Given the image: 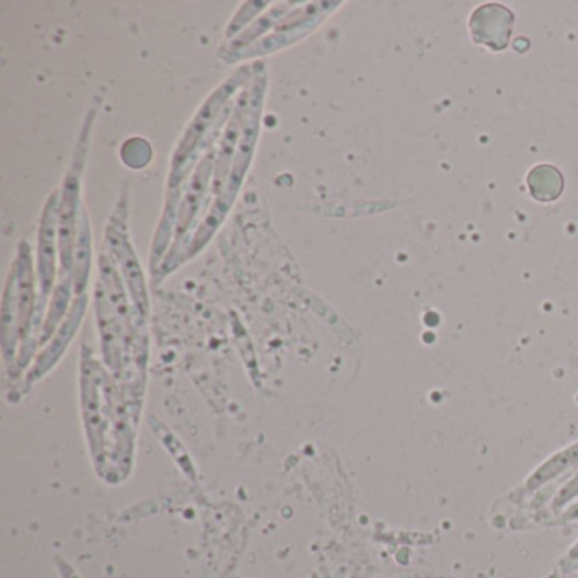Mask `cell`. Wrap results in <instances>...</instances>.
Segmentation results:
<instances>
[{
    "label": "cell",
    "mask_w": 578,
    "mask_h": 578,
    "mask_svg": "<svg viewBox=\"0 0 578 578\" xmlns=\"http://www.w3.org/2000/svg\"><path fill=\"white\" fill-rule=\"evenodd\" d=\"M58 207H60V190L49 194L45 207H43L42 219H39L38 231V270L39 302L38 308H45L48 297L55 290V277H57V258L60 256L58 248Z\"/></svg>",
    "instance_id": "6"
},
{
    "label": "cell",
    "mask_w": 578,
    "mask_h": 578,
    "mask_svg": "<svg viewBox=\"0 0 578 578\" xmlns=\"http://www.w3.org/2000/svg\"><path fill=\"white\" fill-rule=\"evenodd\" d=\"M86 302H89L86 293L76 297V301L72 302V308H70V312H68L63 323L58 327L55 336L46 343V348L43 349L39 357L36 358V363L33 365L31 372L27 373V380H30V382L42 379L46 372L51 370L53 365L58 363L61 355L65 354V349H67L68 345H70L72 339L76 338L77 330H79V326L83 321V315H85Z\"/></svg>",
    "instance_id": "8"
},
{
    "label": "cell",
    "mask_w": 578,
    "mask_h": 578,
    "mask_svg": "<svg viewBox=\"0 0 578 578\" xmlns=\"http://www.w3.org/2000/svg\"><path fill=\"white\" fill-rule=\"evenodd\" d=\"M233 204L234 199H231L230 196H226V194L216 197L212 206L207 209L206 218L203 219V222H200V224L197 226L196 231H194V236L185 243L184 248L181 250V253H178L172 262L160 267V274H170V271L175 270L178 265L190 259L192 256L199 255V253L206 248L207 244H209V241L215 238V234L218 233L219 228H221L222 222H224L226 216L230 212Z\"/></svg>",
    "instance_id": "9"
},
{
    "label": "cell",
    "mask_w": 578,
    "mask_h": 578,
    "mask_svg": "<svg viewBox=\"0 0 578 578\" xmlns=\"http://www.w3.org/2000/svg\"><path fill=\"white\" fill-rule=\"evenodd\" d=\"M250 105L246 119H244L243 135L238 143L236 153H234L233 166H231L230 178L226 184V196L236 200L240 194L241 185L252 165L253 154H255L256 143L259 138V123H262L263 101H265V89H267V77L265 72L256 73L250 82Z\"/></svg>",
    "instance_id": "4"
},
{
    "label": "cell",
    "mask_w": 578,
    "mask_h": 578,
    "mask_svg": "<svg viewBox=\"0 0 578 578\" xmlns=\"http://www.w3.org/2000/svg\"><path fill=\"white\" fill-rule=\"evenodd\" d=\"M72 278L58 280L57 287L53 290V297L51 301H49L45 321H43L42 333H39L38 338L39 345H46V343L55 336V333H57L61 323H63L65 315H67L68 311V304H70V299H72Z\"/></svg>",
    "instance_id": "11"
},
{
    "label": "cell",
    "mask_w": 578,
    "mask_h": 578,
    "mask_svg": "<svg viewBox=\"0 0 578 578\" xmlns=\"http://www.w3.org/2000/svg\"><path fill=\"white\" fill-rule=\"evenodd\" d=\"M567 519H578V504L567 512Z\"/></svg>",
    "instance_id": "14"
},
{
    "label": "cell",
    "mask_w": 578,
    "mask_h": 578,
    "mask_svg": "<svg viewBox=\"0 0 578 578\" xmlns=\"http://www.w3.org/2000/svg\"><path fill=\"white\" fill-rule=\"evenodd\" d=\"M216 154H218V143L212 144L197 163L196 170L192 172L188 187L184 188L182 194L181 207H178L177 224H175V234H173L172 248H170L169 256L177 255L178 250L184 246L187 241L188 231L192 224L199 218L200 209L204 206V199L207 197V192L212 187V178H215ZM165 258V259H166Z\"/></svg>",
    "instance_id": "5"
},
{
    "label": "cell",
    "mask_w": 578,
    "mask_h": 578,
    "mask_svg": "<svg viewBox=\"0 0 578 578\" xmlns=\"http://www.w3.org/2000/svg\"><path fill=\"white\" fill-rule=\"evenodd\" d=\"M575 496H578V475L574 478V481L568 482V484L565 485L562 490H559L558 496H556L555 502H553V506H565V504L570 502V500L574 499Z\"/></svg>",
    "instance_id": "13"
},
{
    "label": "cell",
    "mask_w": 578,
    "mask_h": 578,
    "mask_svg": "<svg viewBox=\"0 0 578 578\" xmlns=\"http://www.w3.org/2000/svg\"><path fill=\"white\" fill-rule=\"evenodd\" d=\"M95 111L86 116L85 125L80 132L79 143L73 153L72 165L68 169L60 188V207H58V248H60V280H73V252H76L77 224H79L80 206H82V173L85 165L86 141L94 125Z\"/></svg>",
    "instance_id": "2"
},
{
    "label": "cell",
    "mask_w": 578,
    "mask_h": 578,
    "mask_svg": "<svg viewBox=\"0 0 578 578\" xmlns=\"http://www.w3.org/2000/svg\"><path fill=\"white\" fill-rule=\"evenodd\" d=\"M250 86L246 91H241L240 97L234 102L233 113L222 129L221 141L218 143V154H216L215 178L210 194L215 197L221 196L224 192L228 178H230L231 166H233L234 153L238 150L241 135H243L244 119L248 113Z\"/></svg>",
    "instance_id": "7"
},
{
    "label": "cell",
    "mask_w": 578,
    "mask_h": 578,
    "mask_svg": "<svg viewBox=\"0 0 578 578\" xmlns=\"http://www.w3.org/2000/svg\"><path fill=\"white\" fill-rule=\"evenodd\" d=\"M252 65L241 67L233 77L224 80L209 97L204 101L192 117L184 135L178 139L177 148L173 151L172 165H170L169 190H178L185 187V181L190 177V170H196L203 154L216 144V139L221 135L222 125L228 123L233 113L234 95L240 92L244 83L253 79Z\"/></svg>",
    "instance_id": "1"
},
{
    "label": "cell",
    "mask_w": 578,
    "mask_h": 578,
    "mask_svg": "<svg viewBox=\"0 0 578 578\" xmlns=\"http://www.w3.org/2000/svg\"><path fill=\"white\" fill-rule=\"evenodd\" d=\"M105 250H109L116 265H119L120 275L125 278L126 287L131 293L136 312L141 317L148 314L147 284L143 270L139 265L138 256L132 248L128 233V196L123 194L114 207L107 228H105Z\"/></svg>",
    "instance_id": "3"
},
{
    "label": "cell",
    "mask_w": 578,
    "mask_h": 578,
    "mask_svg": "<svg viewBox=\"0 0 578 578\" xmlns=\"http://www.w3.org/2000/svg\"><path fill=\"white\" fill-rule=\"evenodd\" d=\"M92 270V231L85 204L80 206L79 224H77L76 252H73V293L77 297L85 293Z\"/></svg>",
    "instance_id": "10"
},
{
    "label": "cell",
    "mask_w": 578,
    "mask_h": 578,
    "mask_svg": "<svg viewBox=\"0 0 578 578\" xmlns=\"http://www.w3.org/2000/svg\"><path fill=\"white\" fill-rule=\"evenodd\" d=\"M570 558H578V543L574 546V548H571Z\"/></svg>",
    "instance_id": "15"
},
{
    "label": "cell",
    "mask_w": 578,
    "mask_h": 578,
    "mask_svg": "<svg viewBox=\"0 0 578 578\" xmlns=\"http://www.w3.org/2000/svg\"><path fill=\"white\" fill-rule=\"evenodd\" d=\"M578 463V444L567 448V450L559 451L553 459H550L545 465L541 466L540 470L531 475L528 481V488L534 490V488L541 487L552 478L558 477L559 473H564L565 470L571 469V466Z\"/></svg>",
    "instance_id": "12"
}]
</instances>
